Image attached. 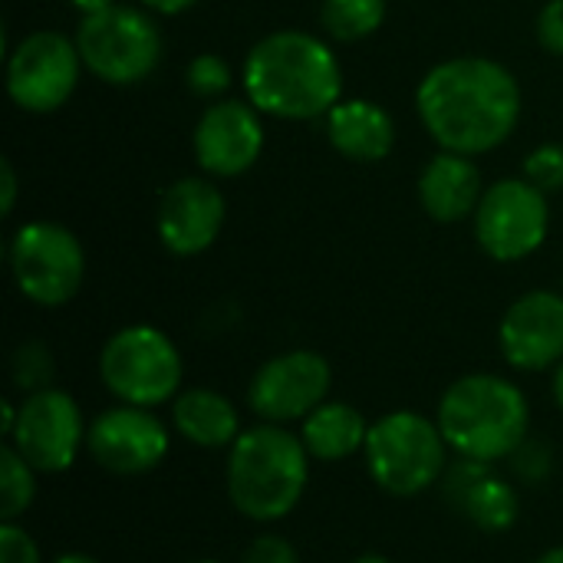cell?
I'll return each instance as SVG.
<instances>
[{"mask_svg": "<svg viewBox=\"0 0 563 563\" xmlns=\"http://www.w3.org/2000/svg\"><path fill=\"white\" fill-rule=\"evenodd\" d=\"M416 109L429 135L459 155L498 148L521 119V86L495 59L455 56L426 73Z\"/></svg>", "mask_w": 563, "mask_h": 563, "instance_id": "obj_1", "label": "cell"}, {"mask_svg": "<svg viewBox=\"0 0 563 563\" xmlns=\"http://www.w3.org/2000/svg\"><path fill=\"white\" fill-rule=\"evenodd\" d=\"M241 79L257 112L290 122L330 115L343 96L336 53L303 30H274L257 40L244 59Z\"/></svg>", "mask_w": 563, "mask_h": 563, "instance_id": "obj_2", "label": "cell"}, {"mask_svg": "<svg viewBox=\"0 0 563 563\" xmlns=\"http://www.w3.org/2000/svg\"><path fill=\"white\" fill-rule=\"evenodd\" d=\"M310 452L300 435L264 422L238 435L228 455V498L251 521L287 518L307 488Z\"/></svg>", "mask_w": 563, "mask_h": 563, "instance_id": "obj_3", "label": "cell"}, {"mask_svg": "<svg viewBox=\"0 0 563 563\" xmlns=\"http://www.w3.org/2000/svg\"><path fill=\"white\" fill-rule=\"evenodd\" d=\"M435 422L452 452L492 465L521 449L531 426V406L515 383L475 373L445 389Z\"/></svg>", "mask_w": 563, "mask_h": 563, "instance_id": "obj_4", "label": "cell"}, {"mask_svg": "<svg viewBox=\"0 0 563 563\" xmlns=\"http://www.w3.org/2000/svg\"><path fill=\"white\" fill-rule=\"evenodd\" d=\"M445 449L449 442L439 422H429L419 412H389L369 426L363 455L369 478L386 495L412 498L442 482L449 468Z\"/></svg>", "mask_w": 563, "mask_h": 563, "instance_id": "obj_5", "label": "cell"}, {"mask_svg": "<svg viewBox=\"0 0 563 563\" xmlns=\"http://www.w3.org/2000/svg\"><path fill=\"white\" fill-rule=\"evenodd\" d=\"M99 376L119 402L155 409L178 396L185 366L178 346L162 330L135 323L106 340L99 353Z\"/></svg>", "mask_w": 563, "mask_h": 563, "instance_id": "obj_6", "label": "cell"}, {"mask_svg": "<svg viewBox=\"0 0 563 563\" xmlns=\"http://www.w3.org/2000/svg\"><path fill=\"white\" fill-rule=\"evenodd\" d=\"M73 40L82 66L112 86L142 82L162 59V33L155 20L125 3L86 13Z\"/></svg>", "mask_w": 563, "mask_h": 563, "instance_id": "obj_7", "label": "cell"}, {"mask_svg": "<svg viewBox=\"0 0 563 563\" xmlns=\"http://www.w3.org/2000/svg\"><path fill=\"white\" fill-rule=\"evenodd\" d=\"M10 271L16 290L36 307L69 303L86 274L79 238L53 221H30L10 241Z\"/></svg>", "mask_w": 563, "mask_h": 563, "instance_id": "obj_8", "label": "cell"}, {"mask_svg": "<svg viewBox=\"0 0 563 563\" xmlns=\"http://www.w3.org/2000/svg\"><path fill=\"white\" fill-rule=\"evenodd\" d=\"M551 228L548 198L528 178L495 181L475 211V238L482 251L501 264L531 257Z\"/></svg>", "mask_w": 563, "mask_h": 563, "instance_id": "obj_9", "label": "cell"}, {"mask_svg": "<svg viewBox=\"0 0 563 563\" xmlns=\"http://www.w3.org/2000/svg\"><path fill=\"white\" fill-rule=\"evenodd\" d=\"M79 66L76 40L56 30H36L23 36L7 59V92L23 112H56L76 92Z\"/></svg>", "mask_w": 563, "mask_h": 563, "instance_id": "obj_10", "label": "cell"}, {"mask_svg": "<svg viewBox=\"0 0 563 563\" xmlns=\"http://www.w3.org/2000/svg\"><path fill=\"white\" fill-rule=\"evenodd\" d=\"M86 442L82 412L76 399L63 389H40L23 396L16 409V426L10 432V445L43 475L66 472L79 445Z\"/></svg>", "mask_w": 563, "mask_h": 563, "instance_id": "obj_11", "label": "cell"}, {"mask_svg": "<svg viewBox=\"0 0 563 563\" xmlns=\"http://www.w3.org/2000/svg\"><path fill=\"white\" fill-rule=\"evenodd\" d=\"M333 373L330 363L313 353V350H290L274 360H267L251 386H247V402L251 409L274 426L307 419L317 406L327 402Z\"/></svg>", "mask_w": 563, "mask_h": 563, "instance_id": "obj_12", "label": "cell"}, {"mask_svg": "<svg viewBox=\"0 0 563 563\" xmlns=\"http://www.w3.org/2000/svg\"><path fill=\"white\" fill-rule=\"evenodd\" d=\"M86 449L112 475H145L168 455V429L155 412L122 402L92 419Z\"/></svg>", "mask_w": 563, "mask_h": 563, "instance_id": "obj_13", "label": "cell"}, {"mask_svg": "<svg viewBox=\"0 0 563 563\" xmlns=\"http://www.w3.org/2000/svg\"><path fill=\"white\" fill-rule=\"evenodd\" d=\"M191 145L201 172L214 178L244 175L264 152L261 112L251 102H238V99L214 102L201 112Z\"/></svg>", "mask_w": 563, "mask_h": 563, "instance_id": "obj_14", "label": "cell"}, {"mask_svg": "<svg viewBox=\"0 0 563 563\" xmlns=\"http://www.w3.org/2000/svg\"><path fill=\"white\" fill-rule=\"evenodd\" d=\"M501 353L515 369L541 373L563 363V297L531 290L518 297L498 330Z\"/></svg>", "mask_w": 563, "mask_h": 563, "instance_id": "obj_15", "label": "cell"}, {"mask_svg": "<svg viewBox=\"0 0 563 563\" xmlns=\"http://www.w3.org/2000/svg\"><path fill=\"white\" fill-rule=\"evenodd\" d=\"M224 195L208 178H178L158 201V238L178 257L208 251L224 224Z\"/></svg>", "mask_w": 563, "mask_h": 563, "instance_id": "obj_16", "label": "cell"}, {"mask_svg": "<svg viewBox=\"0 0 563 563\" xmlns=\"http://www.w3.org/2000/svg\"><path fill=\"white\" fill-rule=\"evenodd\" d=\"M482 172L472 162V155L459 152H439L429 158V165L419 175V201L432 221L455 224L478 211L482 201Z\"/></svg>", "mask_w": 563, "mask_h": 563, "instance_id": "obj_17", "label": "cell"}, {"mask_svg": "<svg viewBox=\"0 0 563 563\" xmlns=\"http://www.w3.org/2000/svg\"><path fill=\"white\" fill-rule=\"evenodd\" d=\"M327 135L343 158L383 162L396 145V122L369 99H340L327 115Z\"/></svg>", "mask_w": 563, "mask_h": 563, "instance_id": "obj_18", "label": "cell"}, {"mask_svg": "<svg viewBox=\"0 0 563 563\" xmlns=\"http://www.w3.org/2000/svg\"><path fill=\"white\" fill-rule=\"evenodd\" d=\"M178 435L198 449H231L241 435V416L234 402L214 389H185L172 402Z\"/></svg>", "mask_w": 563, "mask_h": 563, "instance_id": "obj_19", "label": "cell"}, {"mask_svg": "<svg viewBox=\"0 0 563 563\" xmlns=\"http://www.w3.org/2000/svg\"><path fill=\"white\" fill-rule=\"evenodd\" d=\"M369 426L360 409L350 402H323L317 406L300 429V439L317 462H340L356 455L366 445Z\"/></svg>", "mask_w": 563, "mask_h": 563, "instance_id": "obj_20", "label": "cell"}, {"mask_svg": "<svg viewBox=\"0 0 563 563\" xmlns=\"http://www.w3.org/2000/svg\"><path fill=\"white\" fill-rule=\"evenodd\" d=\"M459 511H462L475 528H482V531H488V534H501V531L515 528L518 511H521V498H518V492H515L508 482H501L495 472H488V475L468 492V498L462 501Z\"/></svg>", "mask_w": 563, "mask_h": 563, "instance_id": "obj_21", "label": "cell"}, {"mask_svg": "<svg viewBox=\"0 0 563 563\" xmlns=\"http://www.w3.org/2000/svg\"><path fill=\"white\" fill-rule=\"evenodd\" d=\"M386 20V0H323L320 23L333 40L353 43L376 33Z\"/></svg>", "mask_w": 563, "mask_h": 563, "instance_id": "obj_22", "label": "cell"}, {"mask_svg": "<svg viewBox=\"0 0 563 563\" xmlns=\"http://www.w3.org/2000/svg\"><path fill=\"white\" fill-rule=\"evenodd\" d=\"M36 498V468L13 449H0V518L16 521Z\"/></svg>", "mask_w": 563, "mask_h": 563, "instance_id": "obj_23", "label": "cell"}, {"mask_svg": "<svg viewBox=\"0 0 563 563\" xmlns=\"http://www.w3.org/2000/svg\"><path fill=\"white\" fill-rule=\"evenodd\" d=\"M10 373H13V386L23 396H30V393L49 389L53 373H56V363H53V353L46 350V343L26 340V343L16 346V353L10 360Z\"/></svg>", "mask_w": 563, "mask_h": 563, "instance_id": "obj_24", "label": "cell"}, {"mask_svg": "<svg viewBox=\"0 0 563 563\" xmlns=\"http://www.w3.org/2000/svg\"><path fill=\"white\" fill-rule=\"evenodd\" d=\"M231 66H228V59L224 56H218V53H201V56H195L191 63H188V73H185V82H188V89L195 92V96H201V99H214V96H221L224 89H231Z\"/></svg>", "mask_w": 563, "mask_h": 563, "instance_id": "obj_25", "label": "cell"}, {"mask_svg": "<svg viewBox=\"0 0 563 563\" xmlns=\"http://www.w3.org/2000/svg\"><path fill=\"white\" fill-rule=\"evenodd\" d=\"M525 178L531 185H538L544 195L548 191H561L563 188V145H541L525 158Z\"/></svg>", "mask_w": 563, "mask_h": 563, "instance_id": "obj_26", "label": "cell"}, {"mask_svg": "<svg viewBox=\"0 0 563 563\" xmlns=\"http://www.w3.org/2000/svg\"><path fill=\"white\" fill-rule=\"evenodd\" d=\"M511 465H515V475H518L525 485H541V482H548L551 472H554V452H551L544 442L525 439L521 449L511 455Z\"/></svg>", "mask_w": 563, "mask_h": 563, "instance_id": "obj_27", "label": "cell"}, {"mask_svg": "<svg viewBox=\"0 0 563 563\" xmlns=\"http://www.w3.org/2000/svg\"><path fill=\"white\" fill-rule=\"evenodd\" d=\"M488 472H492L488 462H475V459H462V455H459V462H452V465L445 468V475H442V492H445V498H449L455 508H462V501L468 498V492H472Z\"/></svg>", "mask_w": 563, "mask_h": 563, "instance_id": "obj_28", "label": "cell"}, {"mask_svg": "<svg viewBox=\"0 0 563 563\" xmlns=\"http://www.w3.org/2000/svg\"><path fill=\"white\" fill-rule=\"evenodd\" d=\"M0 563H40L33 538L16 521L0 525Z\"/></svg>", "mask_w": 563, "mask_h": 563, "instance_id": "obj_29", "label": "cell"}, {"mask_svg": "<svg viewBox=\"0 0 563 563\" xmlns=\"http://www.w3.org/2000/svg\"><path fill=\"white\" fill-rule=\"evenodd\" d=\"M238 563H300V558L290 541H284L277 534H264L247 544V551L241 554Z\"/></svg>", "mask_w": 563, "mask_h": 563, "instance_id": "obj_30", "label": "cell"}, {"mask_svg": "<svg viewBox=\"0 0 563 563\" xmlns=\"http://www.w3.org/2000/svg\"><path fill=\"white\" fill-rule=\"evenodd\" d=\"M538 40L548 53L563 56V0L544 3V10L538 16Z\"/></svg>", "mask_w": 563, "mask_h": 563, "instance_id": "obj_31", "label": "cell"}, {"mask_svg": "<svg viewBox=\"0 0 563 563\" xmlns=\"http://www.w3.org/2000/svg\"><path fill=\"white\" fill-rule=\"evenodd\" d=\"M0 172H3V201H0V214H10V211H13V201H16V172H13L10 158L0 162Z\"/></svg>", "mask_w": 563, "mask_h": 563, "instance_id": "obj_32", "label": "cell"}, {"mask_svg": "<svg viewBox=\"0 0 563 563\" xmlns=\"http://www.w3.org/2000/svg\"><path fill=\"white\" fill-rule=\"evenodd\" d=\"M148 10H158V13H165V16H175V13H181V10H191L198 0H142Z\"/></svg>", "mask_w": 563, "mask_h": 563, "instance_id": "obj_33", "label": "cell"}, {"mask_svg": "<svg viewBox=\"0 0 563 563\" xmlns=\"http://www.w3.org/2000/svg\"><path fill=\"white\" fill-rule=\"evenodd\" d=\"M69 3H73V7H76L82 16H86V13H96V10H106V7H112L115 0H69Z\"/></svg>", "mask_w": 563, "mask_h": 563, "instance_id": "obj_34", "label": "cell"}, {"mask_svg": "<svg viewBox=\"0 0 563 563\" xmlns=\"http://www.w3.org/2000/svg\"><path fill=\"white\" fill-rule=\"evenodd\" d=\"M0 416H3V435L10 439V432H13V426H16V409H13L10 402H3V406H0Z\"/></svg>", "mask_w": 563, "mask_h": 563, "instance_id": "obj_35", "label": "cell"}, {"mask_svg": "<svg viewBox=\"0 0 563 563\" xmlns=\"http://www.w3.org/2000/svg\"><path fill=\"white\" fill-rule=\"evenodd\" d=\"M53 563H99L96 558H89V554H63V558H56Z\"/></svg>", "mask_w": 563, "mask_h": 563, "instance_id": "obj_36", "label": "cell"}, {"mask_svg": "<svg viewBox=\"0 0 563 563\" xmlns=\"http://www.w3.org/2000/svg\"><path fill=\"white\" fill-rule=\"evenodd\" d=\"M554 399H558V406L563 409V363L558 366V376H554Z\"/></svg>", "mask_w": 563, "mask_h": 563, "instance_id": "obj_37", "label": "cell"}, {"mask_svg": "<svg viewBox=\"0 0 563 563\" xmlns=\"http://www.w3.org/2000/svg\"><path fill=\"white\" fill-rule=\"evenodd\" d=\"M534 563H563V548H554V551H548V554H541Z\"/></svg>", "mask_w": 563, "mask_h": 563, "instance_id": "obj_38", "label": "cell"}, {"mask_svg": "<svg viewBox=\"0 0 563 563\" xmlns=\"http://www.w3.org/2000/svg\"><path fill=\"white\" fill-rule=\"evenodd\" d=\"M353 563H393L389 558H383V554H363L360 561H353Z\"/></svg>", "mask_w": 563, "mask_h": 563, "instance_id": "obj_39", "label": "cell"}, {"mask_svg": "<svg viewBox=\"0 0 563 563\" xmlns=\"http://www.w3.org/2000/svg\"><path fill=\"white\" fill-rule=\"evenodd\" d=\"M198 563H218V561H198Z\"/></svg>", "mask_w": 563, "mask_h": 563, "instance_id": "obj_40", "label": "cell"}]
</instances>
